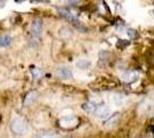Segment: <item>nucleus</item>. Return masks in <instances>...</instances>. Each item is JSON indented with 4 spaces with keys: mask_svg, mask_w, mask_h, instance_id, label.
<instances>
[{
    "mask_svg": "<svg viewBox=\"0 0 154 138\" xmlns=\"http://www.w3.org/2000/svg\"><path fill=\"white\" fill-rule=\"evenodd\" d=\"M11 130L16 136H26L29 132V124L21 116H15L11 121Z\"/></svg>",
    "mask_w": 154,
    "mask_h": 138,
    "instance_id": "f257e3e1",
    "label": "nucleus"
},
{
    "mask_svg": "<svg viewBox=\"0 0 154 138\" xmlns=\"http://www.w3.org/2000/svg\"><path fill=\"white\" fill-rule=\"evenodd\" d=\"M79 123L78 118L74 116V115H69V116H63L59 120V125L63 129H72L76 128Z\"/></svg>",
    "mask_w": 154,
    "mask_h": 138,
    "instance_id": "f03ea898",
    "label": "nucleus"
},
{
    "mask_svg": "<svg viewBox=\"0 0 154 138\" xmlns=\"http://www.w3.org/2000/svg\"><path fill=\"white\" fill-rule=\"evenodd\" d=\"M109 113H110V109H109L108 106L106 104H99V105H97L96 109L93 111V115L99 118H108Z\"/></svg>",
    "mask_w": 154,
    "mask_h": 138,
    "instance_id": "7ed1b4c3",
    "label": "nucleus"
},
{
    "mask_svg": "<svg viewBox=\"0 0 154 138\" xmlns=\"http://www.w3.org/2000/svg\"><path fill=\"white\" fill-rule=\"evenodd\" d=\"M30 31H31V35L35 37V38L40 37L42 31H43V23H42V20H40V19H36V20H33V22L31 23Z\"/></svg>",
    "mask_w": 154,
    "mask_h": 138,
    "instance_id": "20e7f679",
    "label": "nucleus"
},
{
    "mask_svg": "<svg viewBox=\"0 0 154 138\" xmlns=\"http://www.w3.org/2000/svg\"><path fill=\"white\" fill-rule=\"evenodd\" d=\"M121 79L124 83H134L135 81L138 79V74L136 72H132V70H129V72H125L124 74H122Z\"/></svg>",
    "mask_w": 154,
    "mask_h": 138,
    "instance_id": "39448f33",
    "label": "nucleus"
},
{
    "mask_svg": "<svg viewBox=\"0 0 154 138\" xmlns=\"http://www.w3.org/2000/svg\"><path fill=\"white\" fill-rule=\"evenodd\" d=\"M57 75L62 79H70L72 78V72L70 69H68L67 67H60L57 69Z\"/></svg>",
    "mask_w": 154,
    "mask_h": 138,
    "instance_id": "423d86ee",
    "label": "nucleus"
},
{
    "mask_svg": "<svg viewBox=\"0 0 154 138\" xmlns=\"http://www.w3.org/2000/svg\"><path fill=\"white\" fill-rule=\"evenodd\" d=\"M119 121H120V113H115L107 118V120L103 122V125L105 127H114L119 123Z\"/></svg>",
    "mask_w": 154,
    "mask_h": 138,
    "instance_id": "0eeeda50",
    "label": "nucleus"
},
{
    "mask_svg": "<svg viewBox=\"0 0 154 138\" xmlns=\"http://www.w3.org/2000/svg\"><path fill=\"white\" fill-rule=\"evenodd\" d=\"M37 98H38V93L36 91H31L29 92L28 94H26V99H24V105H31V104H33L36 100H37Z\"/></svg>",
    "mask_w": 154,
    "mask_h": 138,
    "instance_id": "6e6552de",
    "label": "nucleus"
},
{
    "mask_svg": "<svg viewBox=\"0 0 154 138\" xmlns=\"http://www.w3.org/2000/svg\"><path fill=\"white\" fill-rule=\"evenodd\" d=\"M35 138H59V135L53 131H46L38 133Z\"/></svg>",
    "mask_w": 154,
    "mask_h": 138,
    "instance_id": "1a4fd4ad",
    "label": "nucleus"
},
{
    "mask_svg": "<svg viewBox=\"0 0 154 138\" xmlns=\"http://www.w3.org/2000/svg\"><path fill=\"white\" fill-rule=\"evenodd\" d=\"M32 75V78L33 79H39L43 77V75H44V72L42 69H39V68H32L31 70H30Z\"/></svg>",
    "mask_w": 154,
    "mask_h": 138,
    "instance_id": "9d476101",
    "label": "nucleus"
},
{
    "mask_svg": "<svg viewBox=\"0 0 154 138\" xmlns=\"http://www.w3.org/2000/svg\"><path fill=\"white\" fill-rule=\"evenodd\" d=\"M12 44V37L9 36H2L0 38V47H8Z\"/></svg>",
    "mask_w": 154,
    "mask_h": 138,
    "instance_id": "9b49d317",
    "label": "nucleus"
},
{
    "mask_svg": "<svg viewBox=\"0 0 154 138\" xmlns=\"http://www.w3.org/2000/svg\"><path fill=\"white\" fill-rule=\"evenodd\" d=\"M97 107V104H94V103H86V104H84L83 105V109L85 111V112L88 113H93V111L96 109Z\"/></svg>",
    "mask_w": 154,
    "mask_h": 138,
    "instance_id": "f8f14e48",
    "label": "nucleus"
},
{
    "mask_svg": "<svg viewBox=\"0 0 154 138\" xmlns=\"http://www.w3.org/2000/svg\"><path fill=\"white\" fill-rule=\"evenodd\" d=\"M88 66H90V62H89V61H86V60H84V59L79 60V61L77 62V67H79L81 69H85Z\"/></svg>",
    "mask_w": 154,
    "mask_h": 138,
    "instance_id": "ddd939ff",
    "label": "nucleus"
},
{
    "mask_svg": "<svg viewBox=\"0 0 154 138\" xmlns=\"http://www.w3.org/2000/svg\"><path fill=\"white\" fill-rule=\"evenodd\" d=\"M0 7H4V2H2V4H0Z\"/></svg>",
    "mask_w": 154,
    "mask_h": 138,
    "instance_id": "4468645a",
    "label": "nucleus"
},
{
    "mask_svg": "<svg viewBox=\"0 0 154 138\" xmlns=\"http://www.w3.org/2000/svg\"><path fill=\"white\" fill-rule=\"evenodd\" d=\"M153 13H154V11H153Z\"/></svg>",
    "mask_w": 154,
    "mask_h": 138,
    "instance_id": "2eb2a0df",
    "label": "nucleus"
}]
</instances>
